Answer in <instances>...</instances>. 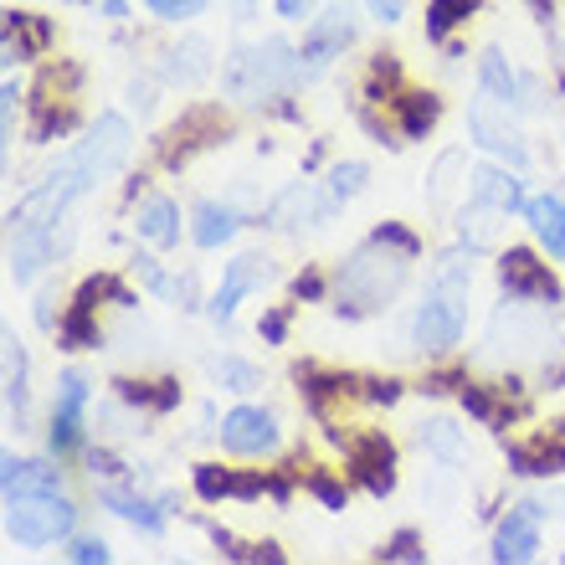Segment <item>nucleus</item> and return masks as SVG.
<instances>
[{
    "label": "nucleus",
    "mask_w": 565,
    "mask_h": 565,
    "mask_svg": "<svg viewBox=\"0 0 565 565\" xmlns=\"http://www.w3.org/2000/svg\"><path fill=\"white\" fill-rule=\"evenodd\" d=\"M417 257H422L417 232H406V226H396V222L375 226L371 237L334 268V278H329L334 309H340L344 319H365V313L391 309V303L402 298Z\"/></svg>",
    "instance_id": "f257e3e1"
},
{
    "label": "nucleus",
    "mask_w": 565,
    "mask_h": 565,
    "mask_svg": "<svg viewBox=\"0 0 565 565\" xmlns=\"http://www.w3.org/2000/svg\"><path fill=\"white\" fill-rule=\"evenodd\" d=\"M468 294H473V247H452V253H443L417 303V319H412V344L422 355H447L452 344H462Z\"/></svg>",
    "instance_id": "f03ea898"
},
{
    "label": "nucleus",
    "mask_w": 565,
    "mask_h": 565,
    "mask_svg": "<svg viewBox=\"0 0 565 565\" xmlns=\"http://www.w3.org/2000/svg\"><path fill=\"white\" fill-rule=\"evenodd\" d=\"M303 83V67H298V46L282 42V36H263L253 46H237L222 67V93L232 104H273L288 88Z\"/></svg>",
    "instance_id": "7ed1b4c3"
},
{
    "label": "nucleus",
    "mask_w": 565,
    "mask_h": 565,
    "mask_svg": "<svg viewBox=\"0 0 565 565\" xmlns=\"http://www.w3.org/2000/svg\"><path fill=\"white\" fill-rule=\"evenodd\" d=\"M555 319H551V303H524V298H504L499 313H493L489 334H483V355L499 360V365H520V360H540V355H555Z\"/></svg>",
    "instance_id": "20e7f679"
},
{
    "label": "nucleus",
    "mask_w": 565,
    "mask_h": 565,
    "mask_svg": "<svg viewBox=\"0 0 565 565\" xmlns=\"http://www.w3.org/2000/svg\"><path fill=\"white\" fill-rule=\"evenodd\" d=\"M77 530V504L62 489L6 499V540L21 551H46Z\"/></svg>",
    "instance_id": "39448f33"
},
{
    "label": "nucleus",
    "mask_w": 565,
    "mask_h": 565,
    "mask_svg": "<svg viewBox=\"0 0 565 565\" xmlns=\"http://www.w3.org/2000/svg\"><path fill=\"white\" fill-rule=\"evenodd\" d=\"M360 36V6L355 0H329L324 11L309 21L303 31V46H298V67H303V83L319 77L334 57H344V46Z\"/></svg>",
    "instance_id": "423d86ee"
},
{
    "label": "nucleus",
    "mask_w": 565,
    "mask_h": 565,
    "mask_svg": "<svg viewBox=\"0 0 565 565\" xmlns=\"http://www.w3.org/2000/svg\"><path fill=\"white\" fill-rule=\"evenodd\" d=\"M88 406H93L88 375L77 371V365L73 371H62L57 375V396H52V427H46L57 458H67V452H77V447L88 443Z\"/></svg>",
    "instance_id": "0eeeda50"
},
{
    "label": "nucleus",
    "mask_w": 565,
    "mask_h": 565,
    "mask_svg": "<svg viewBox=\"0 0 565 565\" xmlns=\"http://www.w3.org/2000/svg\"><path fill=\"white\" fill-rule=\"evenodd\" d=\"M216 437H222L232 458H268V452L282 447V427L268 406H232L222 427H216Z\"/></svg>",
    "instance_id": "6e6552de"
},
{
    "label": "nucleus",
    "mask_w": 565,
    "mask_h": 565,
    "mask_svg": "<svg viewBox=\"0 0 565 565\" xmlns=\"http://www.w3.org/2000/svg\"><path fill=\"white\" fill-rule=\"evenodd\" d=\"M273 282V257L268 253H242L226 263L222 282H216V294L206 298V313L216 319V324H232L237 319V303L247 294H263Z\"/></svg>",
    "instance_id": "1a4fd4ad"
},
{
    "label": "nucleus",
    "mask_w": 565,
    "mask_h": 565,
    "mask_svg": "<svg viewBox=\"0 0 565 565\" xmlns=\"http://www.w3.org/2000/svg\"><path fill=\"white\" fill-rule=\"evenodd\" d=\"M216 139H226V114L216 104H195V108H185V114L170 124V135L160 139V160L170 164V170H180L195 149H211Z\"/></svg>",
    "instance_id": "9d476101"
},
{
    "label": "nucleus",
    "mask_w": 565,
    "mask_h": 565,
    "mask_svg": "<svg viewBox=\"0 0 565 565\" xmlns=\"http://www.w3.org/2000/svg\"><path fill=\"white\" fill-rule=\"evenodd\" d=\"M478 93L493 98L499 108H509V114H535L540 108V83L530 73H514L499 46H489L483 62H478Z\"/></svg>",
    "instance_id": "9b49d317"
},
{
    "label": "nucleus",
    "mask_w": 565,
    "mask_h": 565,
    "mask_svg": "<svg viewBox=\"0 0 565 565\" xmlns=\"http://www.w3.org/2000/svg\"><path fill=\"white\" fill-rule=\"evenodd\" d=\"M468 135H473L478 149H489V154L509 160L514 170H524V164H530V149H524L520 129L509 124V108H499L493 98H483V93L468 104Z\"/></svg>",
    "instance_id": "f8f14e48"
},
{
    "label": "nucleus",
    "mask_w": 565,
    "mask_h": 565,
    "mask_svg": "<svg viewBox=\"0 0 565 565\" xmlns=\"http://www.w3.org/2000/svg\"><path fill=\"white\" fill-rule=\"evenodd\" d=\"M499 282H504V298H524V303H561V282H555L551 263H540L530 247H509L499 253Z\"/></svg>",
    "instance_id": "ddd939ff"
},
{
    "label": "nucleus",
    "mask_w": 565,
    "mask_h": 565,
    "mask_svg": "<svg viewBox=\"0 0 565 565\" xmlns=\"http://www.w3.org/2000/svg\"><path fill=\"white\" fill-rule=\"evenodd\" d=\"M344 462H350V478L365 483L375 499H386L396 489V447H391L386 431H355L344 443Z\"/></svg>",
    "instance_id": "4468645a"
},
{
    "label": "nucleus",
    "mask_w": 565,
    "mask_h": 565,
    "mask_svg": "<svg viewBox=\"0 0 565 565\" xmlns=\"http://www.w3.org/2000/svg\"><path fill=\"white\" fill-rule=\"evenodd\" d=\"M545 514L551 509L540 504V499H524V504H514L504 514V524L493 530V561L499 565H524L540 555V524H545Z\"/></svg>",
    "instance_id": "2eb2a0df"
},
{
    "label": "nucleus",
    "mask_w": 565,
    "mask_h": 565,
    "mask_svg": "<svg viewBox=\"0 0 565 565\" xmlns=\"http://www.w3.org/2000/svg\"><path fill=\"white\" fill-rule=\"evenodd\" d=\"M334 211H340V206L329 201V191H313L309 180H294L288 191L273 195L268 226H273V232H303V226H324Z\"/></svg>",
    "instance_id": "dca6fc26"
},
{
    "label": "nucleus",
    "mask_w": 565,
    "mask_h": 565,
    "mask_svg": "<svg viewBox=\"0 0 565 565\" xmlns=\"http://www.w3.org/2000/svg\"><path fill=\"white\" fill-rule=\"evenodd\" d=\"M98 504H104L108 514H119L124 524L145 530V535H160L164 520L175 514V493H160V499H149V493H135L129 483H104V489H98Z\"/></svg>",
    "instance_id": "f3484780"
},
{
    "label": "nucleus",
    "mask_w": 565,
    "mask_h": 565,
    "mask_svg": "<svg viewBox=\"0 0 565 565\" xmlns=\"http://www.w3.org/2000/svg\"><path fill=\"white\" fill-rule=\"evenodd\" d=\"M504 458H509V473H520V478L565 473V422H555V427L545 431V437H535V443H509Z\"/></svg>",
    "instance_id": "a211bd4d"
},
{
    "label": "nucleus",
    "mask_w": 565,
    "mask_h": 565,
    "mask_svg": "<svg viewBox=\"0 0 565 565\" xmlns=\"http://www.w3.org/2000/svg\"><path fill=\"white\" fill-rule=\"evenodd\" d=\"M468 195L473 201H489V206H499L504 216H524V180H520V170L514 164H478L473 170V180H468Z\"/></svg>",
    "instance_id": "6ab92c4d"
},
{
    "label": "nucleus",
    "mask_w": 565,
    "mask_h": 565,
    "mask_svg": "<svg viewBox=\"0 0 565 565\" xmlns=\"http://www.w3.org/2000/svg\"><path fill=\"white\" fill-rule=\"evenodd\" d=\"M0 360H6V422L15 431L26 427V412H31V360H26V344L15 340V329H6L0 340Z\"/></svg>",
    "instance_id": "aec40b11"
},
{
    "label": "nucleus",
    "mask_w": 565,
    "mask_h": 565,
    "mask_svg": "<svg viewBox=\"0 0 565 565\" xmlns=\"http://www.w3.org/2000/svg\"><path fill=\"white\" fill-rule=\"evenodd\" d=\"M524 222H530V237L540 242V253L565 263V195L545 191L524 201Z\"/></svg>",
    "instance_id": "412c9836"
},
{
    "label": "nucleus",
    "mask_w": 565,
    "mask_h": 565,
    "mask_svg": "<svg viewBox=\"0 0 565 565\" xmlns=\"http://www.w3.org/2000/svg\"><path fill=\"white\" fill-rule=\"evenodd\" d=\"M211 42L206 36H185V42H175L170 52L160 57V77L170 83V88H201L211 77Z\"/></svg>",
    "instance_id": "4be33fe9"
},
{
    "label": "nucleus",
    "mask_w": 565,
    "mask_h": 565,
    "mask_svg": "<svg viewBox=\"0 0 565 565\" xmlns=\"http://www.w3.org/2000/svg\"><path fill=\"white\" fill-rule=\"evenodd\" d=\"M135 232H139V242L160 247V253L180 247V201L175 195H145L135 211Z\"/></svg>",
    "instance_id": "5701e85b"
},
{
    "label": "nucleus",
    "mask_w": 565,
    "mask_h": 565,
    "mask_svg": "<svg viewBox=\"0 0 565 565\" xmlns=\"http://www.w3.org/2000/svg\"><path fill=\"white\" fill-rule=\"evenodd\" d=\"M242 222H247V211H242L237 201H201V206H195L191 242L201 253H216V247H226V242L237 237Z\"/></svg>",
    "instance_id": "b1692460"
},
{
    "label": "nucleus",
    "mask_w": 565,
    "mask_h": 565,
    "mask_svg": "<svg viewBox=\"0 0 565 565\" xmlns=\"http://www.w3.org/2000/svg\"><path fill=\"white\" fill-rule=\"evenodd\" d=\"M52 489H62V473L52 468V462L15 458V452L0 458V493H6V499H21V493H52Z\"/></svg>",
    "instance_id": "393cba45"
},
{
    "label": "nucleus",
    "mask_w": 565,
    "mask_h": 565,
    "mask_svg": "<svg viewBox=\"0 0 565 565\" xmlns=\"http://www.w3.org/2000/svg\"><path fill=\"white\" fill-rule=\"evenodd\" d=\"M431 185H427V206L431 211H452L458 195H468V154L462 149H443L431 164Z\"/></svg>",
    "instance_id": "a878e982"
},
{
    "label": "nucleus",
    "mask_w": 565,
    "mask_h": 565,
    "mask_svg": "<svg viewBox=\"0 0 565 565\" xmlns=\"http://www.w3.org/2000/svg\"><path fill=\"white\" fill-rule=\"evenodd\" d=\"M499 226H504V211L489 206V201L462 195V206H458V242L462 247H473V253L493 247V242H499Z\"/></svg>",
    "instance_id": "bb28decb"
},
{
    "label": "nucleus",
    "mask_w": 565,
    "mask_h": 565,
    "mask_svg": "<svg viewBox=\"0 0 565 565\" xmlns=\"http://www.w3.org/2000/svg\"><path fill=\"white\" fill-rule=\"evenodd\" d=\"M417 447L427 458H437L443 468H458L468 458V443H462V427L452 417H427L417 422Z\"/></svg>",
    "instance_id": "cd10ccee"
},
{
    "label": "nucleus",
    "mask_w": 565,
    "mask_h": 565,
    "mask_svg": "<svg viewBox=\"0 0 565 565\" xmlns=\"http://www.w3.org/2000/svg\"><path fill=\"white\" fill-rule=\"evenodd\" d=\"M52 42V21H42V15L31 11H11V21H6V57H36L42 46Z\"/></svg>",
    "instance_id": "c85d7f7f"
},
{
    "label": "nucleus",
    "mask_w": 565,
    "mask_h": 565,
    "mask_svg": "<svg viewBox=\"0 0 565 565\" xmlns=\"http://www.w3.org/2000/svg\"><path fill=\"white\" fill-rule=\"evenodd\" d=\"M57 344H62V350H98V344H104L98 309H93V303H77V298H73V309L62 313V324H57Z\"/></svg>",
    "instance_id": "c756f323"
},
{
    "label": "nucleus",
    "mask_w": 565,
    "mask_h": 565,
    "mask_svg": "<svg viewBox=\"0 0 565 565\" xmlns=\"http://www.w3.org/2000/svg\"><path fill=\"white\" fill-rule=\"evenodd\" d=\"M114 396H124V402L149 412V417H160V412L180 406V381H119Z\"/></svg>",
    "instance_id": "7c9ffc66"
},
{
    "label": "nucleus",
    "mask_w": 565,
    "mask_h": 565,
    "mask_svg": "<svg viewBox=\"0 0 565 565\" xmlns=\"http://www.w3.org/2000/svg\"><path fill=\"white\" fill-rule=\"evenodd\" d=\"M396 119H402V135L406 139H427L443 119V104L431 98V93H402L396 98Z\"/></svg>",
    "instance_id": "2f4dec72"
},
{
    "label": "nucleus",
    "mask_w": 565,
    "mask_h": 565,
    "mask_svg": "<svg viewBox=\"0 0 565 565\" xmlns=\"http://www.w3.org/2000/svg\"><path fill=\"white\" fill-rule=\"evenodd\" d=\"M365 180H371V164H360V160H334L329 164V180H324V191L334 206H350L360 191H365Z\"/></svg>",
    "instance_id": "473e14b6"
},
{
    "label": "nucleus",
    "mask_w": 565,
    "mask_h": 565,
    "mask_svg": "<svg viewBox=\"0 0 565 565\" xmlns=\"http://www.w3.org/2000/svg\"><path fill=\"white\" fill-rule=\"evenodd\" d=\"M211 381L222 391H237V396H247V391L263 386V375H257L253 360H242V355H222V360H211Z\"/></svg>",
    "instance_id": "72a5a7b5"
},
{
    "label": "nucleus",
    "mask_w": 565,
    "mask_h": 565,
    "mask_svg": "<svg viewBox=\"0 0 565 565\" xmlns=\"http://www.w3.org/2000/svg\"><path fill=\"white\" fill-rule=\"evenodd\" d=\"M462 412L473 422H483V427H504L509 422V406L489 386H473V381H462Z\"/></svg>",
    "instance_id": "f704fd0d"
},
{
    "label": "nucleus",
    "mask_w": 565,
    "mask_h": 565,
    "mask_svg": "<svg viewBox=\"0 0 565 565\" xmlns=\"http://www.w3.org/2000/svg\"><path fill=\"white\" fill-rule=\"evenodd\" d=\"M468 11H473V0H427V36L447 42V31L468 21Z\"/></svg>",
    "instance_id": "c9c22d12"
},
{
    "label": "nucleus",
    "mask_w": 565,
    "mask_h": 565,
    "mask_svg": "<svg viewBox=\"0 0 565 565\" xmlns=\"http://www.w3.org/2000/svg\"><path fill=\"white\" fill-rule=\"evenodd\" d=\"M303 489H309L324 509H334V514H340V509L350 504V489H344V483H340L334 473H324V468H313V473H303Z\"/></svg>",
    "instance_id": "e433bc0d"
},
{
    "label": "nucleus",
    "mask_w": 565,
    "mask_h": 565,
    "mask_svg": "<svg viewBox=\"0 0 565 565\" xmlns=\"http://www.w3.org/2000/svg\"><path fill=\"white\" fill-rule=\"evenodd\" d=\"M149 15H160V21H170V26H180V21H195V15L206 11L211 0H139Z\"/></svg>",
    "instance_id": "4c0bfd02"
},
{
    "label": "nucleus",
    "mask_w": 565,
    "mask_h": 565,
    "mask_svg": "<svg viewBox=\"0 0 565 565\" xmlns=\"http://www.w3.org/2000/svg\"><path fill=\"white\" fill-rule=\"evenodd\" d=\"M195 493H201V499H211V504H216V499H226V493H232V468L201 462V468H195Z\"/></svg>",
    "instance_id": "58836bf2"
},
{
    "label": "nucleus",
    "mask_w": 565,
    "mask_h": 565,
    "mask_svg": "<svg viewBox=\"0 0 565 565\" xmlns=\"http://www.w3.org/2000/svg\"><path fill=\"white\" fill-rule=\"evenodd\" d=\"M67 561H73V565H108V561H114V551H108L104 535H73Z\"/></svg>",
    "instance_id": "ea45409f"
},
{
    "label": "nucleus",
    "mask_w": 565,
    "mask_h": 565,
    "mask_svg": "<svg viewBox=\"0 0 565 565\" xmlns=\"http://www.w3.org/2000/svg\"><path fill=\"white\" fill-rule=\"evenodd\" d=\"M135 278L145 282L149 294L170 298V282H175V273H164V268H160V263H154V257H149V253H135Z\"/></svg>",
    "instance_id": "a19ab883"
},
{
    "label": "nucleus",
    "mask_w": 565,
    "mask_h": 565,
    "mask_svg": "<svg viewBox=\"0 0 565 565\" xmlns=\"http://www.w3.org/2000/svg\"><path fill=\"white\" fill-rule=\"evenodd\" d=\"M381 561H427V551H422V535H417V530L391 535L386 545H381Z\"/></svg>",
    "instance_id": "79ce46f5"
},
{
    "label": "nucleus",
    "mask_w": 565,
    "mask_h": 565,
    "mask_svg": "<svg viewBox=\"0 0 565 565\" xmlns=\"http://www.w3.org/2000/svg\"><path fill=\"white\" fill-rule=\"evenodd\" d=\"M0 98H6V104H0V129H6V149H11L15 145V108H21V83H15V77H6Z\"/></svg>",
    "instance_id": "37998d69"
},
{
    "label": "nucleus",
    "mask_w": 565,
    "mask_h": 565,
    "mask_svg": "<svg viewBox=\"0 0 565 565\" xmlns=\"http://www.w3.org/2000/svg\"><path fill=\"white\" fill-rule=\"evenodd\" d=\"M406 6H412V0H365V11H371L381 26H396L406 15Z\"/></svg>",
    "instance_id": "c03bdc74"
},
{
    "label": "nucleus",
    "mask_w": 565,
    "mask_h": 565,
    "mask_svg": "<svg viewBox=\"0 0 565 565\" xmlns=\"http://www.w3.org/2000/svg\"><path fill=\"white\" fill-rule=\"evenodd\" d=\"M257 334H263L268 344H282V334H288V309H273L268 319L257 324Z\"/></svg>",
    "instance_id": "a18cd8bd"
},
{
    "label": "nucleus",
    "mask_w": 565,
    "mask_h": 565,
    "mask_svg": "<svg viewBox=\"0 0 565 565\" xmlns=\"http://www.w3.org/2000/svg\"><path fill=\"white\" fill-rule=\"evenodd\" d=\"M324 294H329V282L319 273H298L294 278V298H324Z\"/></svg>",
    "instance_id": "49530a36"
},
{
    "label": "nucleus",
    "mask_w": 565,
    "mask_h": 565,
    "mask_svg": "<svg viewBox=\"0 0 565 565\" xmlns=\"http://www.w3.org/2000/svg\"><path fill=\"white\" fill-rule=\"evenodd\" d=\"M313 6H319V0H273V11H278L282 21H303V15H313Z\"/></svg>",
    "instance_id": "de8ad7c7"
},
{
    "label": "nucleus",
    "mask_w": 565,
    "mask_h": 565,
    "mask_svg": "<svg viewBox=\"0 0 565 565\" xmlns=\"http://www.w3.org/2000/svg\"><path fill=\"white\" fill-rule=\"evenodd\" d=\"M365 396H371V402H402V386H396V381H371V391H365Z\"/></svg>",
    "instance_id": "09e8293b"
},
{
    "label": "nucleus",
    "mask_w": 565,
    "mask_h": 565,
    "mask_svg": "<svg viewBox=\"0 0 565 565\" xmlns=\"http://www.w3.org/2000/svg\"><path fill=\"white\" fill-rule=\"evenodd\" d=\"M129 98H135L139 114H149V108H154V88H149V83H139V77L129 83Z\"/></svg>",
    "instance_id": "8fccbe9b"
},
{
    "label": "nucleus",
    "mask_w": 565,
    "mask_h": 565,
    "mask_svg": "<svg viewBox=\"0 0 565 565\" xmlns=\"http://www.w3.org/2000/svg\"><path fill=\"white\" fill-rule=\"evenodd\" d=\"M98 11H104L108 21H129V0H98Z\"/></svg>",
    "instance_id": "3c124183"
},
{
    "label": "nucleus",
    "mask_w": 565,
    "mask_h": 565,
    "mask_svg": "<svg viewBox=\"0 0 565 565\" xmlns=\"http://www.w3.org/2000/svg\"><path fill=\"white\" fill-rule=\"evenodd\" d=\"M237 6H242V15H247V11H253V0H237Z\"/></svg>",
    "instance_id": "603ef678"
},
{
    "label": "nucleus",
    "mask_w": 565,
    "mask_h": 565,
    "mask_svg": "<svg viewBox=\"0 0 565 565\" xmlns=\"http://www.w3.org/2000/svg\"><path fill=\"white\" fill-rule=\"evenodd\" d=\"M67 6H98V0H67Z\"/></svg>",
    "instance_id": "864d4df0"
},
{
    "label": "nucleus",
    "mask_w": 565,
    "mask_h": 565,
    "mask_svg": "<svg viewBox=\"0 0 565 565\" xmlns=\"http://www.w3.org/2000/svg\"><path fill=\"white\" fill-rule=\"evenodd\" d=\"M561 46H565V26H561Z\"/></svg>",
    "instance_id": "5fc2aeb1"
}]
</instances>
